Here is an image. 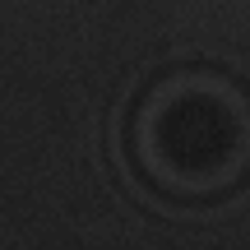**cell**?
<instances>
[{
	"mask_svg": "<svg viewBox=\"0 0 250 250\" xmlns=\"http://www.w3.org/2000/svg\"><path fill=\"white\" fill-rule=\"evenodd\" d=\"M139 153L167 190H213L241 171L250 121L227 88L181 79L148 102L139 121Z\"/></svg>",
	"mask_w": 250,
	"mask_h": 250,
	"instance_id": "1",
	"label": "cell"
}]
</instances>
